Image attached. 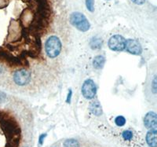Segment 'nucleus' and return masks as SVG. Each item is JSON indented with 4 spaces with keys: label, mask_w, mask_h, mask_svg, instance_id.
<instances>
[{
    "label": "nucleus",
    "mask_w": 157,
    "mask_h": 147,
    "mask_svg": "<svg viewBox=\"0 0 157 147\" xmlns=\"http://www.w3.org/2000/svg\"><path fill=\"white\" fill-rule=\"evenodd\" d=\"M47 54L51 58L57 57L61 51V42L58 37L52 36L47 39L45 44Z\"/></svg>",
    "instance_id": "1"
},
{
    "label": "nucleus",
    "mask_w": 157,
    "mask_h": 147,
    "mask_svg": "<svg viewBox=\"0 0 157 147\" xmlns=\"http://www.w3.org/2000/svg\"><path fill=\"white\" fill-rule=\"evenodd\" d=\"M70 22L74 27L80 32H87L90 28V24L82 13L74 12L70 15Z\"/></svg>",
    "instance_id": "2"
},
{
    "label": "nucleus",
    "mask_w": 157,
    "mask_h": 147,
    "mask_svg": "<svg viewBox=\"0 0 157 147\" xmlns=\"http://www.w3.org/2000/svg\"><path fill=\"white\" fill-rule=\"evenodd\" d=\"M97 93V87L93 79H88L85 80L82 87V94L86 99H92Z\"/></svg>",
    "instance_id": "3"
},
{
    "label": "nucleus",
    "mask_w": 157,
    "mask_h": 147,
    "mask_svg": "<svg viewBox=\"0 0 157 147\" xmlns=\"http://www.w3.org/2000/svg\"><path fill=\"white\" fill-rule=\"evenodd\" d=\"M126 40L120 35H115L109 40V47L114 51H123L125 49Z\"/></svg>",
    "instance_id": "4"
},
{
    "label": "nucleus",
    "mask_w": 157,
    "mask_h": 147,
    "mask_svg": "<svg viewBox=\"0 0 157 147\" xmlns=\"http://www.w3.org/2000/svg\"><path fill=\"white\" fill-rule=\"evenodd\" d=\"M31 79V75L27 70L21 69L17 71L13 75V80L19 86L27 85Z\"/></svg>",
    "instance_id": "5"
},
{
    "label": "nucleus",
    "mask_w": 157,
    "mask_h": 147,
    "mask_svg": "<svg viewBox=\"0 0 157 147\" xmlns=\"http://www.w3.org/2000/svg\"><path fill=\"white\" fill-rule=\"evenodd\" d=\"M22 30L21 23L17 21H12L9 27V37H12L13 41L19 40L20 36H22Z\"/></svg>",
    "instance_id": "6"
},
{
    "label": "nucleus",
    "mask_w": 157,
    "mask_h": 147,
    "mask_svg": "<svg viewBox=\"0 0 157 147\" xmlns=\"http://www.w3.org/2000/svg\"><path fill=\"white\" fill-rule=\"evenodd\" d=\"M125 48L130 54H134V55H140L142 52L141 44L135 40L130 39V40H126Z\"/></svg>",
    "instance_id": "7"
},
{
    "label": "nucleus",
    "mask_w": 157,
    "mask_h": 147,
    "mask_svg": "<svg viewBox=\"0 0 157 147\" xmlns=\"http://www.w3.org/2000/svg\"><path fill=\"white\" fill-rule=\"evenodd\" d=\"M157 116L154 112H148L145 116L144 124L145 126L151 130H156L157 127Z\"/></svg>",
    "instance_id": "8"
},
{
    "label": "nucleus",
    "mask_w": 157,
    "mask_h": 147,
    "mask_svg": "<svg viewBox=\"0 0 157 147\" xmlns=\"http://www.w3.org/2000/svg\"><path fill=\"white\" fill-rule=\"evenodd\" d=\"M34 15L32 14V11L30 9H26L22 12L20 17V23L24 25L25 28H29L33 19Z\"/></svg>",
    "instance_id": "9"
},
{
    "label": "nucleus",
    "mask_w": 157,
    "mask_h": 147,
    "mask_svg": "<svg viewBox=\"0 0 157 147\" xmlns=\"http://www.w3.org/2000/svg\"><path fill=\"white\" fill-rule=\"evenodd\" d=\"M156 130H151V131H149L147 133L146 141L147 143H148V145H149L150 147H156Z\"/></svg>",
    "instance_id": "10"
},
{
    "label": "nucleus",
    "mask_w": 157,
    "mask_h": 147,
    "mask_svg": "<svg viewBox=\"0 0 157 147\" xmlns=\"http://www.w3.org/2000/svg\"><path fill=\"white\" fill-rule=\"evenodd\" d=\"M105 63V58L102 55H98L94 58L93 66L95 69H101Z\"/></svg>",
    "instance_id": "11"
},
{
    "label": "nucleus",
    "mask_w": 157,
    "mask_h": 147,
    "mask_svg": "<svg viewBox=\"0 0 157 147\" xmlns=\"http://www.w3.org/2000/svg\"><path fill=\"white\" fill-rule=\"evenodd\" d=\"M90 110L95 116H101L102 114V108L98 101H94L91 103Z\"/></svg>",
    "instance_id": "12"
},
{
    "label": "nucleus",
    "mask_w": 157,
    "mask_h": 147,
    "mask_svg": "<svg viewBox=\"0 0 157 147\" xmlns=\"http://www.w3.org/2000/svg\"><path fill=\"white\" fill-rule=\"evenodd\" d=\"M102 45V40L100 38L94 37L90 41V47L94 50H98L100 47H101Z\"/></svg>",
    "instance_id": "13"
},
{
    "label": "nucleus",
    "mask_w": 157,
    "mask_h": 147,
    "mask_svg": "<svg viewBox=\"0 0 157 147\" xmlns=\"http://www.w3.org/2000/svg\"><path fill=\"white\" fill-rule=\"evenodd\" d=\"M64 147H79L78 141L73 138L67 139L64 143Z\"/></svg>",
    "instance_id": "14"
},
{
    "label": "nucleus",
    "mask_w": 157,
    "mask_h": 147,
    "mask_svg": "<svg viewBox=\"0 0 157 147\" xmlns=\"http://www.w3.org/2000/svg\"><path fill=\"white\" fill-rule=\"evenodd\" d=\"M115 123L119 127H123L124 124H126V119L125 117L123 116H118L116 119H115Z\"/></svg>",
    "instance_id": "15"
},
{
    "label": "nucleus",
    "mask_w": 157,
    "mask_h": 147,
    "mask_svg": "<svg viewBox=\"0 0 157 147\" xmlns=\"http://www.w3.org/2000/svg\"><path fill=\"white\" fill-rule=\"evenodd\" d=\"M122 136H123V139L126 141H130L133 138V132L130 130H125L122 133Z\"/></svg>",
    "instance_id": "16"
},
{
    "label": "nucleus",
    "mask_w": 157,
    "mask_h": 147,
    "mask_svg": "<svg viewBox=\"0 0 157 147\" xmlns=\"http://www.w3.org/2000/svg\"><path fill=\"white\" fill-rule=\"evenodd\" d=\"M86 6L90 12L93 13L94 11V0H86Z\"/></svg>",
    "instance_id": "17"
},
{
    "label": "nucleus",
    "mask_w": 157,
    "mask_h": 147,
    "mask_svg": "<svg viewBox=\"0 0 157 147\" xmlns=\"http://www.w3.org/2000/svg\"><path fill=\"white\" fill-rule=\"evenodd\" d=\"M47 134H42L40 136H39V145H42L43 142V141H44L45 138H46V136H47Z\"/></svg>",
    "instance_id": "18"
},
{
    "label": "nucleus",
    "mask_w": 157,
    "mask_h": 147,
    "mask_svg": "<svg viewBox=\"0 0 157 147\" xmlns=\"http://www.w3.org/2000/svg\"><path fill=\"white\" fill-rule=\"evenodd\" d=\"M131 1L137 5H142L145 2V0H131Z\"/></svg>",
    "instance_id": "19"
},
{
    "label": "nucleus",
    "mask_w": 157,
    "mask_h": 147,
    "mask_svg": "<svg viewBox=\"0 0 157 147\" xmlns=\"http://www.w3.org/2000/svg\"><path fill=\"white\" fill-rule=\"evenodd\" d=\"M71 95H72V91H71V90L70 89V90L68 91V96H67V100H66V102H68V103H70V102H71Z\"/></svg>",
    "instance_id": "20"
},
{
    "label": "nucleus",
    "mask_w": 157,
    "mask_h": 147,
    "mask_svg": "<svg viewBox=\"0 0 157 147\" xmlns=\"http://www.w3.org/2000/svg\"><path fill=\"white\" fill-rule=\"evenodd\" d=\"M152 85H153V87H152L153 92H154V94H155L156 93V77H155V76L153 79V82H152Z\"/></svg>",
    "instance_id": "21"
},
{
    "label": "nucleus",
    "mask_w": 157,
    "mask_h": 147,
    "mask_svg": "<svg viewBox=\"0 0 157 147\" xmlns=\"http://www.w3.org/2000/svg\"><path fill=\"white\" fill-rule=\"evenodd\" d=\"M6 99V95L2 92H0V102H2Z\"/></svg>",
    "instance_id": "22"
},
{
    "label": "nucleus",
    "mask_w": 157,
    "mask_h": 147,
    "mask_svg": "<svg viewBox=\"0 0 157 147\" xmlns=\"http://www.w3.org/2000/svg\"><path fill=\"white\" fill-rule=\"evenodd\" d=\"M107 1H109V0H107Z\"/></svg>",
    "instance_id": "23"
}]
</instances>
